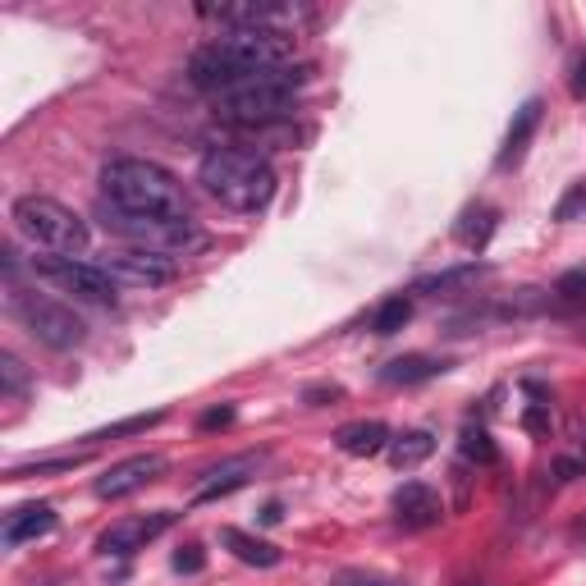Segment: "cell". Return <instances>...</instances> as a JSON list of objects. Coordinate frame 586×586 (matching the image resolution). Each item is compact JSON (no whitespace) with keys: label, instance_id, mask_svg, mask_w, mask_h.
Returning <instances> with one entry per match:
<instances>
[{"label":"cell","instance_id":"6","mask_svg":"<svg viewBox=\"0 0 586 586\" xmlns=\"http://www.w3.org/2000/svg\"><path fill=\"white\" fill-rule=\"evenodd\" d=\"M298 110V87L289 83H266V87H248V92H234V97L216 101V115L239 129L257 133V129H271V124L289 120Z\"/></svg>","mask_w":586,"mask_h":586},{"label":"cell","instance_id":"36","mask_svg":"<svg viewBox=\"0 0 586 586\" xmlns=\"http://www.w3.org/2000/svg\"><path fill=\"white\" fill-rule=\"evenodd\" d=\"M586 467L582 463H573V458H559V463H554V477L559 481H573V477H582Z\"/></svg>","mask_w":586,"mask_h":586},{"label":"cell","instance_id":"17","mask_svg":"<svg viewBox=\"0 0 586 586\" xmlns=\"http://www.w3.org/2000/svg\"><path fill=\"white\" fill-rule=\"evenodd\" d=\"M390 426L385 422H348V426H339L335 431V445H339V454H348V458H376V454H385L390 449Z\"/></svg>","mask_w":586,"mask_h":586},{"label":"cell","instance_id":"4","mask_svg":"<svg viewBox=\"0 0 586 586\" xmlns=\"http://www.w3.org/2000/svg\"><path fill=\"white\" fill-rule=\"evenodd\" d=\"M10 220L19 229L23 239L33 243V248L51 252V257H83L87 243H92V229H87L83 216L65 207V202H55V197H19L10 207Z\"/></svg>","mask_w":586,"mask_h":586},{"label":"cell","instance_id":"33","mask_svg":"<svg viewBox=\"0 0 586 586\" xmlns=\"http://www.w3.org/2000/svg\"><path fill=\"white\" fill-rule=\"evenodd\" d=\"M229 422H234V408L225 403V408H211V413H202V422H197V426H202V431H225Z\"/></svg>","mask_w":586,"mask_h":586},{"label":"cell","instance_id":"20","mask_svg":"<svg viewBox=\"0 0 586 586\" xmlns=\"http://www.w3.org/2000/svg\"><path fill=\"white\" fill-rule=\"evenodd\" d=\"M486 275H490L486 261H463V266H449V271L422 275V280L413 284V293H422V298H440V293H463V289H472L477 280H486Z\"/></svg>","mask_w":586,"mask_h":586},{"label":"cell","instance_id":"31","mask_svg":"<svg viewBox=\"0 0 586 586\" xmlns=\"http://www.w3.org/2000/svg\"><path fill=\"white\" fill-rule=\"evenodd\" d=\"M330 586H403L394 577H380V573H339Z\"/></svg>","mask_w":586,"mask_h":586},{"label":"cell","instance_id":"30","mask_svg":"<svg viewBox=\"0 0 586 586\" xmlns=\"http://www.w3.org/2000/svg\"><path fill=\"white\" fill-rule=\"evenodd\" d=\"M174 568H179V573H202V568H207V554H202V545H184V550L174 554Z\"/></svg>","mask_w":586,"mask_h":586},{"label":"cell","instance_id":"28","mask_svg":"<svg viewBox=\"0 0 586 586\" xmlns=\"http://www.w3.org/2000/svg\"><path fill=\"white\" fill-rule=\"evenodd\" d=\"M0 390L10 394V399H19V394L28 390V376H23V362L14 358V353H0Z\"/></svg>","mask_w":586,"mask_h":586},{"label":"cell","instance_id":"22","mask_svg":"<svg viewBox=\"0 0 586 586\" xmlns=\"http://www.w3.org/2000/svg\"><path fill=\"white\" fill-rule=\"evenodd\" d=\"M390 463L399 467V472H408V467H417V463H426V458L435 454V435L431 431H403V435H394L390 440Z\"/></svg>","mask_w":586,"mask_h":586},{"label":"cell","instance_id":"14","mask_svg":"<svg viewBox=\"0 0 586 586\" xmlns=\"http://www.w3.org/2000/svg\"><path fill=\"white\" fill-rule=\"evenodd\" d=\"M257 467H261V454H239V458H225L220 467H211L207 481L197 486L193 504H216L225 500V495H234L239 486H248L252 477H257Z\"/></svg>","mask_w":586,"mask_h":586},{"label":"cell","instance_id":"18","mask_svg":"<svg viewBox=\"0 0 586 586\" xmlns=\"http://www.w3.org/2000/svg\"><path fill=\"white\" fill-rule=\"evenodd\" d=\"M55 532V509L51 504H23L5 518V545H28V541H42V536Z\"/></svg>","mask_w":586,"mask_h":586},{"label":"cell","instance_id":"24","mask_svg":"<svg viewBox=\"0 0 586 586\" xmlns=\"http://www.w3.org/2000/svg\"><path fill=\"white\" fill-rule=\"evenodd\" d=\"M458 449H463L467 463H477V467H495V463H500V449H495L490 431H481V426H463V435H458Z\"/></svg>","mask_w":586,"mask_h":586},{"label":"cell","instance_id":"15","mask_svg":"<svg viewBox=\"0 0 586 586\" xmlns=\"http://www.w3.org/2000/svg\"><path fill=\"white\" fill-rule=\"evenodd\" d=\"M541 115H545V101L541 97H532V101H522L518 110H513V124H509V133H504V147H500V170H513V165L527 156V147H532V138H536V129H541Z\"/></svg>","mask_w":586,"mask_h":586},{"label":"cell","instance_id":"37","mask_svg":"<svg viewBox=\"0 0 586 586\" xmlns=\"http://www.w3.org/2000/svg\"><path fill=\"white\" fill-rule=\"evenodd\" d=\"M280 518H284V504L280 500H271L266 509H261V522H280Z\"/></svg>","mask_w":586,"mask_h":586},{"label":"cell","instance_id":"8","mask_svg":"<svg viewBox=\"0 0 586 586\" xmlns=\"http://www.w3.org/2000/svg\"><path fill=\"white\" fill-rule=\"evenodd\" d=\"M216 46L252 69L293 65V33H280V28H225L216 37Z\"/></svg>","mask_w":586,"mask_h":586},{"label":"cell","instance_id":"10","mask_svg":"<svg viewBox=\"0 0 586 586\" xmlns=\"http://www.w3.org/2000/svg\"><path fill=\"white\" fill-rule=\"evenodd\" d=\"M179 522V513L174 509H156V513H133V518H120L110 522L106 532L97 536V554H106V559H129V554L147 550V545L156 541V536H165Z\"/></svg>","mask_w":586,"mask_h":586},{"label":"cell","instance_id":"25","mask_svg":"<svg viewBox=\"0 0 586 586\" xmlns=\"http://www.w3.org/2000/svg\"><path fill=\"white\" fill-rule=\"evenodd\" d=\"M165 413H138V417H124V422L106 426V431H92L87 440L97 445V440H120V435H138V431H152V426H161Z\"/></svg>","mask_w":586,"mask_h":586},{"label":"cell","instance_id":"35","mask_svg":"<svg viewBox=\"0 0 586 586\" xmlns=\"http://www.w3.org/2000/svg\"><path fill=\"white\" fill-rule=\"evenodd\" d=\"M303 399L312 403V408H321V399H339V385H312V390H307Z\"/></svg>","mask_w":586,"mask_h":586},{"label":"cell","instance_id":"5","mask_svg":"<svg viewBox=\"0 0 586 586\" xmlns=\"http://www.w3.org/2000/svg\"><path fill=\"white\" fill-rule=\"evenodd\" d=\"M10 312L37 344L55 348V353H69V348H78L87 339L83 316L69 303H55V298H46V293H37V289H14L10 284Z\"/></svg>","mask_w":586,"mask_h":586},{"label":"cell","instance_id":"11","mask_svg":"<svg viewBox=\"0 0 586 586\" xmlns=\"http://www.w3.org/2000/svg\"><path fill=\"white\" fill-rule=\"evenodd\" d=\"M197 14L216 19L220 28H280V33L303 19V10L293 5H197Z\"/></svg>","mask_w":586,"mask_h":586},{"label":"cell","instance_id":"21","mask_svg":"<svg viewBox=\"0 0 586 586\" xmlns=\"http://www.w3.org/2000/svg\"><path fill=\"white\" fill-rule=\"evenodd\" d=\"M220 545H225L234 559H243V564H252V568H275L284 559L280 550H275L271 541H261V536H252V532H243V527H220Z\"/></svg>","mask_w":586,"mask_h":586},{"label":"cell","instance_id":"3","mask_svg":"<svg viewBox=\"0 0 586 586\" xmlns=\"http://www.w3.org/2000/svg\"><path fill=\"white\" fill-rule=\"evenodd\" d=\"M97 220L110 239H120L124 248L138 252H161V257H188L207 243V234L197 229V220H165V216H133L124 207L97 202Z\"/></svg>","mask_w":586,"mask_h":586},{"label":"cell","instance_id":"23","mask_svg":"<svg viewBox=\"0 0 586 586\" xmlns=\"http://www.w3.org/2000/svg\"><path fill=\"white\" fill-rule=\"evenodd\" d=\"M408 321H413V298H408V293H394V298H385V303L376 307V316H371V330L390 339V335H399Z\"/></svg>","mask_w":586,"mask_h":586},{"label":"cell","instance_id":"1","mask_svg":"<svg viewBox=\"0 0 586 586\" xmlns=\"http://www.w3.org/2000/svg\"><path fill=\"white\" fill-rule=\"evenodd\" d=\"M101 202L124 207L133 216L188 220V193L165 165L142 156H115L101 165Z\"/></svg>","mask_w":586,"mask_h":586},{"label":"cell","instance_id":"32","mask_svg":"<svg viewBox=\"0 0 586 586\" xmlns=\"http://www.w3.org/2000/svg\"><path fill=\"white\" fill-rule=\"evenodd\" d=\"M568 92H573L577 101H586V51H577V60H573V78H568Z\"/></svg>","mask_w":586,"mask_h":586},{"label":"cell","instance_id":"9","mask_svg":"<svg viewBox=\"0 0 586 586\" xmlns=\"http://www.w3.org/2000/svg\"><path fill=\"white\" fill-rule=\"evenodd\" d=\"M101 271L115 284L129 289H161V284L179 280V257H161V252H138V248H115L97 261Z\"/></svg>","mask_w":586,"mask_h":586},{"label":"cell","instance_id":"13","mask_svg":"<svg viewBox=\"0 0 586 586\" xmlns=\"http://www.w3.org/2000/svg\"><path fill=\"white\" fill-rule=\"evenodd\" d=\"M394 513H399V522L408 532H426V527H435V522L445 518V500L426 481H403L394 490Z\"/></svg>","mask_w":586,"mask_h":586},{"label":"cell","instance_id":"29","mask_svg":"<svg viewBox=\"0 0 586 586\" xmlns=\"http://www.w3.org/2000/svg\"><path fill=\"white\" fill-rule=\"evenodd\" d=\"M554 303H586V271H568L554 284Z\"/></svg>","mask_w":586,"mask_h":586},{"label":"cell","instance_id":"38","mask_svg":"<svg viewBox=\"0 0 586 586\" xmlns=\"http://www.w3.org/2000/svg\"><path fill=\"white\" fill-rule=\"evenodd\" d=\"M458 586H481V582H472V577H467V582H458Z\"/></svg>","mask_w":586,"mask_h":586},{"label":"cell","instance_id":"34","mask_svg":"<svg viewBox=\"0 0 586 586\" xmlns=\"http://www.w3.org/2000/svg\"><path fill=\"white\" fill-rule=\"evenodd\" d=\"M522 426H527V431H536V435H541L545 426H550V403H536L532 413L522 417Z\"/></svg>","mask_w":586,"mask_h":586},{"label":"cell","instance_id":"12","mask_svg":"<svg viewBox=\"0 0 586 586\" xmlns=\"http://www.w3.org/2000/svg\"><path fill=\"white\" fill-rule=\"evenodd\" d=\"M165 472V458L161 454H133L124 458V463H115L106 472V477H97V500H129V495H138L142 486H152L156 477Z\"/></svg>","mask_w":586,"mask_h":586},{"label":"cell","instance_id":"27","mask_svg":"<svg viewBox=\"0 0 586 586\" xmlns=\"http://www.w3.org/2000/svg\"><path fill=\"white\" fill-rule=\"evenodd\" d=\"M554 220L559 225H573V220H586V179H577L564 197H559V207H554Z\"/></svg>","mask_w":586,"mask_h":586},{"label":"cell","instance_id":"7","mask_svg":"<svg viewBox=\"0 0 586 586\" xmlns=\"http://www.w3.org/2000/svg\"><path fill=\"white\" fill-rule=\"evenodd\" d=\"M33 275L37 280H46L51 289L60 293H74V298H83V303H115L120 298V284L110 280L106 271H101L97 261H78V257H33Z\"/></svg>","mask_w":586,"mask_h":586},{"label":"cell","instance_id":"19","mask_svg":"<svg viewBox=\"0 0 586 586\" xmlns=\"http://www.w3.org/2000/svg\"><path fill=\"white\" fill-rule=\"evenodd\" d=\"M495 229H500V207H490V202H472V207L458 216L454 239L463 243L467 252H486V243L495 239Z\"/></svg>","mask_w":586,"mask_h":586},{"label":"cell","instance_id":"2","mask_svg":"<svg viewBox=\"0 0 586 586\" xmlns=\"http://www.w3.org/2000/svg\"><path fill=\"white\" fill-rule=\"evenodd\" d=\"M197 184L207 188V197H216L229 211H266L275 197V170L266 156L248 152V147H211L197 165Z\"/></svg>","mask_w":586,"mask_h":586},{"label":"cell","instance_id":"16","mask_svg":"<svg viewBox=\"0 0 586 586\" xmlns=\"http://www.w3.org/2000/svg\"><path fill=\"white\" fill-rule=\"evenodd\" d=\"M449 362L426 358V353H408V358H394L380 367V385H394V390H413V385H426V380L445 376Z\"/></svg>","mask_w":586,"mask_h":586},{"label":"cell","instance_id":"26","mask_svg":"<svg viewBox=\"0 0 586 586\" xmlns=\"http://www.w3.org/2000/svg\"><path fill=\"white\" fill-rule=\"evenodd\" d=\"M78 463H87V454H65V458H33V463L10 467V477H37V472H74Z\"/></svg>","mask_w":586,"mask_h":586}]
</instances>
